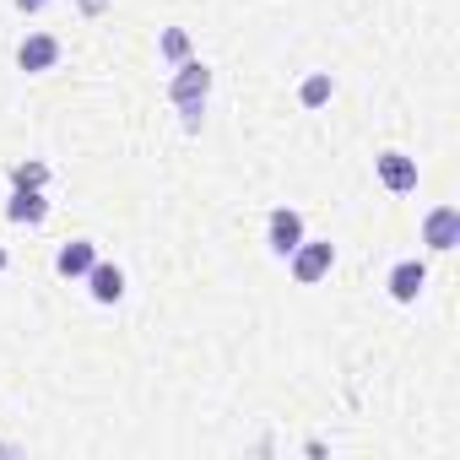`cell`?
Masks as SVG:
<instances>
[{
  "instance_id": "obj_5",
  "label": "cell",
  "mask_w": 460,
  "mask_h": 460,
  "mask_svg": "<svg viewBox=\"0 0 460 460\" xmlns=\"http://www.w3.org/2000/svg\"><path fill=\"white\" fill-rule=\"evenodd\" d=\"M55 60H60V39H55V33H28V39H22V49H17V66H22L28 76L49 71Z\"/></svg>"
},
{
  "instance_id": "obj_13",
  "label": "cell",
  "mask_w": 460,
  "mask_h": 460,
  "mask_svg": "<svg viewBox=\"0 0 460 460\" xmlns=\"http://www.w3.org/2000/svg\"><path fill=\"white\" fill-rule=\"evenodd\" d=\"M163 60H173V66L190 60V39H184V28H168V33H163Z\"/></svg>"
},
{
  "instance_id": "obj_8",
  "label": "cell",
  "mask_w": 460,
  "mask_h": 460,
  "mask_svg": "<svg viewBox=\"0 0 460 460\" xmlns=\"http://www.w3.org/2000/svg\"><path fill=\"white\" fill-rule=\"evenodd\" d=\"M87 288H93V298H98V304H119V298H125V271H119V266H109V261H93Z\"/></svg>"
},
{
  "instance_id": "obj_6",
  "label": "cell",
  "mask_w": 460,
  "mask_h": 460,
  "mask_svg": "<svg viewBox=\"0 0 460 460\" xmlns=\"http://www.w3.org/2000/svg\"><path fill=\"white\" fill-rule=\"evenodd\" d=\"M288 261H293V277H298V282L309 288V282H320V277L331 271L336 250H331V244H309V239H304V244H298V250H293Z\"/></svg>"
},
{
  "instance_id": "obj_3",
  "label": "cell",
  "mask_w": 460,
  "mask_h": 460,
  "mask_svg": "<svg viewBox=\"0 0 460 460\" xmlns=\"http://www.w3.org/2000/svg\"><path fill=\"white\" fill-rule=\"evenodd\" d=\"M374 168H379V184H385L390 195H411V190H417V157H406V152H379Z\"/></svg>"
},
{
  "instance_id": "obj_15",
  "label": "cell",
  "mask_w": 460,
  "mask_h": 460,
  "mask_svg": "<svg viewBox=\"0 0 460 460\" xmlns=\"http://www.w3.org/2000/svg\"><path fill=\"white\" fill-rule=\"evenodd\" d=\"M109 6V0H82V12H103Z\"/></svg>"
},
{
  "instance_id": "obj_10",
  "label": "cell",
  "mask_w": 460,
  "mask_h": 460,
  "mask_svg": "<svg viewBox=\"0 0 460 460\" xmlns=\"http://www.w3.org/2000/svg\"><path fill=\"white\" fill-rule=\"evenodd\" d=\"M6 217L12 222H44L49 217V200H44V190H12V206H6Z\"/></svg>"
},
{
  "instance_id": "obj_7",
  "label": "cell",
  "mask_w": 460,
  "mask_h": 460,
  "mask_svg": "<svg viewBox=\"0 0 460 460\" xmlns=\"http://www.w3.org/2000/svg\"><path fill=\"white\" fill-rule=\"evenodd\" d=\"M422 282H428V266H422V261H401V266L390 271V298H395V304H417Z\"/></svg>"
},
{
  "instance_id": "obj_1",
  "label": "cell",
  "mask_w": 460,
  "mask_h": 460,
  "mask_svg": "<svg viewBox=\"0 0 460 460\" xmlns=\"http://www.w3.org/2000/svg\"><path fill=\"white\" fill-rule=\"evenodd\" d=\"M206 93H211V71H206L200 60H179V71H173V82H168V98L179 103V114H184V130H200Z\"/></svg>"
},
{
  "instance_id": "obj_12",
  "label": "cell",
  "mask_w": 460,
  "mask_h": 460,
  "mask_svg": "<svg viewBox=\"0 0 460 460\" xmlns=\"http://www.w3.org/2000/svg\"><path fill=\"white\" fill-rule=\"evenodd\" d=\"M298 98H304V109H320V103H331V76H325V71H314V76L298 87Z\"/></svg>"
},
{
  "instance_id": "obj_2",
  "label": "cell",
  "mask_w": 460,
  "mask_h": 460,
  "mask_svg": "<svg viewBox=\"0 0 460 460\" xmlns=\"http://www.w3.org/2000/svg\"><path fill=\"white\" fill-rule=\"evenodd\" d=\"M266 239H271V255H293L298 244H304V217L293 211V206H277L271 211V222H266Z\"/></svg>"
},
{
  "instance_id": "obj_11",
  "label": "cell",
  "mask_w": 460,
  "mask_h": 460,
  "mask_svg": "<svg viewBox=\"0 0 460 460\" xmlns=\"http://www.w3.org/2000/svg\"><path fill=\"white\" fill-rule=\"evenodd\" d=\"M49 184V168L44 163H17L12 168V190H44Z\"/></svg>"
},
{
  "instance_id": "obj_14",
  "label": "cell",
  "mask_w": 460,
  "mask_h": 460,
  "mask_svg": "<svg viewBox=\"0 0 460 460\" xmlns=\"http://www.w3.org/2000/svg\"><path fill=\"white\" fill-rule=\"evenodd\" d=\"M17 6H22V12H44V6H49V0H17Z\"/></svg>"
},
{
  "instance_id": "obj_4",
  "label": "cell",
  "mask_w": 460,
  "mask_h": 460,
  "mask_svg": "<svg viewBox=\"0 0 460 460\" xmlns=\"http://www.w3.org/2000/svg\"><path fill=\"white\" fill-rule=\"evenodd\" d=\"M422 244L438 250V255L460 244V211H455V206H433V211H428V222H422Z\"/></svg>"
},
{
  "instance_id": "obj_9",
  "label": "cell",
  "mask_w": 460,
  "mask_h": 460,
  "mask_svg": "<svg viewBox=\"0 0 460 460\" xmlns=\"http://www.w3.org/2000/svg\"><path fill=\"white\" fill-rule=\"evenodd\" d=\"M93 261H98V250H93L87 239H71V244H60L55 271H60V277H87V271H93Z\"/></svg>"
}]
</instances>
